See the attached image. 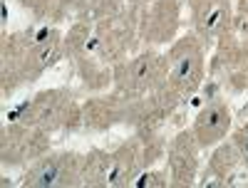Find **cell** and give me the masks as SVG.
<instances>
[{
	"label": "cell",
	"instance_id": "6da1fadb",
	"mask_svg": "<svg viewBox=\"0 0 248 188\" xmlns=\"http://www.w3.org/2000/svg\"><path fill=\"white\" fill-rule=\"evenodd\" d=\"M65 176L67 174L60 169V161L57 159H47L43 163H37L35 169L28 174L25 183H32V186H60V183H67Z\"/></svg>",
	"mask_w": 248,
	"mask_h": 188
},
{
	"label": "cell",
	"instance_id": "7a4b0ae2",
	"mask_svg": "<svg viewBox=\"0 0 248 188\" xmlns=\"http://www.w3.org/2000/svg\"><path fill=\"white\" fill-rule=\"evenodd\" d=\"M199 127H201V131H203V141H214L216 136H221V134H223V127H226V114H223L218 107H214V109H209V112H206V114L201 116Z\"/></svg>",
	"mask_w": 248,
	"mask_h": 188
}]
</instances>
